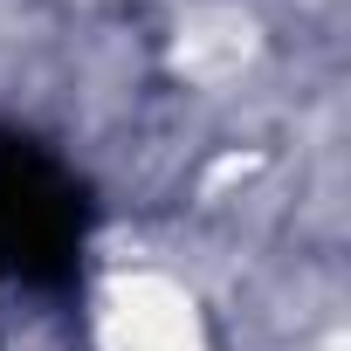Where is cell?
<instances>
[{
  "label": "cell",
  "instance_id": "6da1fadb",
  "mask_svg": "<svg viewBox=\"0 0 351 351\" xmlns=\"http://www.w3.org/2000/svg\"><path fill=\"white\" fill-rule=\"evenodd\" d=\"M83 248V200L69 172L28 138H0V276L8 282H69Z\"/></svg>",
  "mask_w": 351,
  "mask_h": 351
}]
</instances>
